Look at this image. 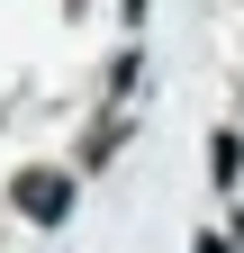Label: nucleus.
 Here are the masks:
<instances>
[{"label": "nucleus", "instance_id": "obj_2", "mask_svg": "<svg viewBox=\"0 0 244 253\" xmlns=\"http://www.w3.org/2000/svg\"><path fill=\"white\" fill-rule=\"evenodd\" d=\"M235 163H244V136H217V145H208V172H217V190L235 181Z\"/></svg>", "mask_w": 244, "mask_h": 253}, {"label": "nucleus", "instance_id": "obj_1", "mask_svg": "<svg viewBox=\"0 0 244 253\" xmlns=\"http://www.w3.org/2000/svg\"><path fill=\"white\" fill-rule=\"evenodd\" d=\"M18 208L37 226H64L73 217V172H18Z\"/></svg>", "mask_w": 244, "mask_h": 253}]
</instances>
